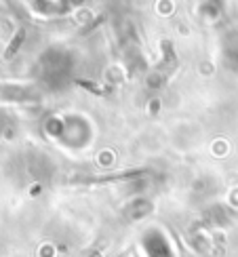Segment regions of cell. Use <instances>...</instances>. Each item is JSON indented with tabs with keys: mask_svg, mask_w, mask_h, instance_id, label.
Masks as SVG:
<instances>
[{
	"mask_svg": "<svg viewBox=\"0 0 238 257\" xmlns=\"http://www.w3.org/2000/svg\"><path fill=\"white\" fill-rule=\"evenodd\" d=\"M76 84H80V87H84V89L93 91L95 95H101V93H103V89H101V87H97L95 82H89V80H76Z\"/></svg>",
	"mask_w": 238,
	"mask_h": 257,
	"instance_id": "2",
	"label": "cell"
},
{
	"mask_svg": "<svg viewBox=\"0 0 238 257\" xmlns=\"http://www.w3.org/2000/svg\"><path fill=\"white\" fill-rule=\"evenodd\" d=\"M24 38H26V30H24V28H19V32L15 34V38L11 40V47H9L7 53H5V57H7V59H11V57H13L15 53L19 51V47L24 45Z\"/></svg>",
	"mask_w": 238,
	"mask_h": 257,
	"instance_id": "1",
	"label": "cell"
}]
</instances>
